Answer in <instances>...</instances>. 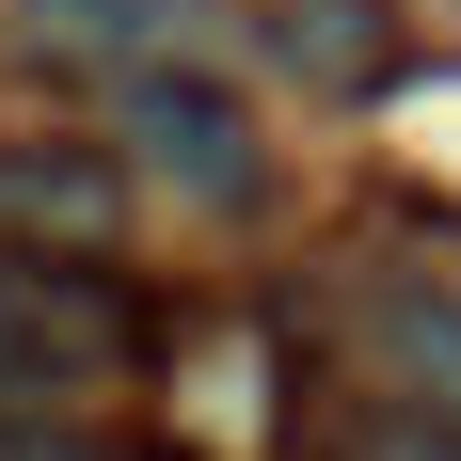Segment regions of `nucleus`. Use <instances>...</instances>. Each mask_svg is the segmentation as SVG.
Instances as JSON below:
<instances>
[{
  "label": "nucleus",
  "mask_w": 461,
  "mask_h": 461,
  "mask_svg": "<svg viewBox=\"0 0 461 461\" xmlns=\"http://www.w3.org/2000/svg\"><path fill=\"white\" fill-rule=\"evenodd\" d=\"M0 461H143V446H95V429H64V414H0Z\"/></svg>",
  "instance_id": "obj_6"
},
{
  "label": "nucleus",
  "mask_w": 461,
  "mask_h": 461,
  "mask_svg": "<svg viewBox=\"0 0 461 461\" xmlns=\"http://www.w3.org/2000/svg\"><path fill=\"white\" fill-rule=\"evenodd\" d=\"M382 366L414 382V414L461 429V303H429V286H414V303H382Z\"/></svg>",
  "instance_id": "obj_3"
},
{
  "label": "nucleus",
  "mask_w": 461,
  "mask_h": 461,
  "mask_svg": "<svg viewBox=\"0 0 461 461\" xmlns=\"http://www.w3.org/2000/svg\"><path fill=\"white\" fill-rule=\"evenodd\" d=\"M128 143H143L176 191H207V207H255V143H239V95H207V80H128Z\"/></svg>",
  "instance_id": "obj_2"
},
{
  "label": "nucleus",
  "mask_w": 461,
  "mask_h": 461,
  "mask_svg": "<svg viewBox=\"0 0 461 461\" xmlns=\"http://www.w3.org/2000/svg\"><path fill=\"white\" fill-rule=\"evenodd\" d=\"M0 223H112V176H95V159H64V143H48V159H32V143H16V159H0Z\"/></svg>",
  "instance_id": "obj_4"
},
{
  "label": "nucleus",
  "mask_w": 461,
  "mask_h": 461,
  "mask_svg": "<svg viewBox=\"0 0 461 461\" xmlns=\"http://www.w3.org/2000/svg\"><path fill=\"white\" fill-rule=\"evenodd\" d=\"M143 366V303L80 255H0V414H64Z\"/></svg>",
  "instance_id": "obj_1"
},
{
  "label": "nucleus",
  "mask_w": 461,
  "mask_h": 461,
  "mask_svg": "<svg viewBox=\"0 0 461 461\" xmlns=\"http://www.w3.org/2000/svg\"><path fill=\"white\" fill-rule=\"evenodd\" d=\"M271 64H303V80H366L382 32H366V0H271Z\"/></svg>",
  "instance_id": "obj_5"
},
{
  "label": "nucleus",
  "mask_w": 461,
  "mask_h": 461,
  "mask_svg": "<svg viewBox=\"0 0 461 461\" xmlns=\"http://www.w3.org/2000/svg\"><path fill=\"white\" fill-rule=\"evenodd\" d=\"M32 16H80V32H143V16H176V0H32Z\"/></svg>",
  "instance_id": "obj_8"
},
{
  "label": "nucleus",
  "mask_w": 461,
  "mask_h": 461,
  "mask_svg": "<svg viewBox=\"0 0 461 461\" xmlns=\"http://www.w3.org/2000/svg\"><path fill=\"white\" fill-rule=\"evenodd\" d=\"M366 461H461V429L446 414H398V429H366Z\"/></svg>",
  "instance_id": "obj_7"
}]
</instances>
